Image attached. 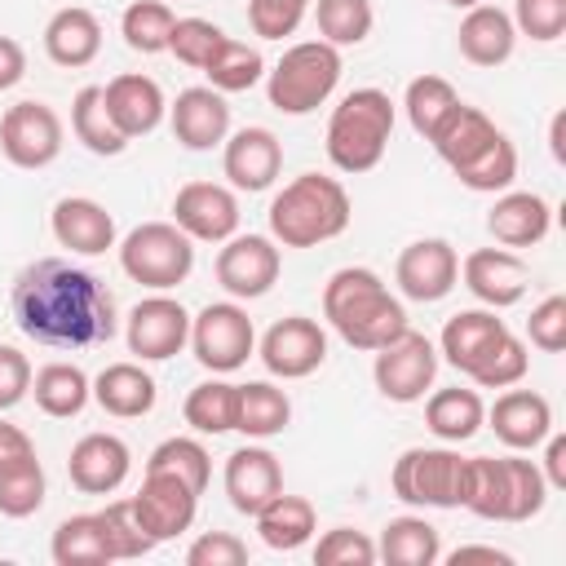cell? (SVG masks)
I'll return each instance as SVG.
<instances>
[{
	"label": "cell",
	"instance_id": "1",
	"mask_svg": "<svg viewBox=\"0 0 566 566\" xmlns=\"http://www.w3.org/2000/svg\"><path fill=\"white\" fill-rule=\"evenodd\" d=\"M9 310L18 332L49 349H88L119 332L111 287L66 256H40L22 265L9 292Z\"/></svg>",
	"mask_w": 566,
	"mask_h": 566
},
{
	"label": "cell",
	"instance_id": "2",
	"mask_svg": "<svg viewBox=\"0 0 566 566\" xmlns=\"http://www.w3.org/2000/svg\"><path fill=\"white\" fill-rule=\"evenodd\" d=\"M323 318L327 327L354 345L376 354L380 345H389L398 332H407V310L402 301L385 287V279L367 265H340L327 287H323Z\"/></svg>",
	"mask_w": 566,
	"mask_h": 566
},
{
	"label": "cell",
	"instance_id": "3",
	"mask_svg": "<svg viewBox=\"0 0 566 566\" xmlns=\"http://www.w3.org/2000/svg\"><path fill=\"white\" fill-rule=\"evenodd\" d=\"M270 239L279 248H318L349 230V190L327 172H301L270 199Z\"/></svg>",
	"mask_w": 566,
	"mask_h": 566
},
{
	"label": "cell",
	"instance_id": "4",
	"mask_svg": "<svg viewBox=\"0 0 566 566\" xmlns=\"http://www.w3.org/2000/svg\"><path fill=\"white\" fill-rule=\"evenodd\" d=\"M548 504V482L526 455H469L464 504L482 522H531Z\"/></svg>",
	"mask_w": 566,
	"mask_h": 566
},
{
	"label": "cell",
	"instance_id": "5",
	"mask_svg": "<svg viewBox=\"0 0 566 566\" xmlns=\"http://www.w3.org/2000/svg\"><path fill=\"white\" fill-rule=\"evenodd\" d=\"M394 119H398V106L389 102L385 88H354L345 93L336 106H332V119H327V159L336 172H371L385 150H389V137H394Z\"/></svg>",
	"mask_w": 566,
	"mask_h": 566
},
{
	"label": "cell",
	"instance_id": "6",
	"mask_svg": "<svg viewBox=\"0 0 566 566\" xmlns=\"http://www.w3.org/2000/svg\"><path fill=\"white\" fill-rule=\"evenodd\" d=\"M340 84V49L327 40H301L283 49V57L265 71V97L279 115H310L318 111Z\"/></svg>",
	"mask_w": 566,
	"mask_h": 566
},
{
	"label": "cell",
	"instance_id": "7",
	"mask_svg": "<svg viewBox=\"0 0 566 566\" xmlns=\"http://www.w3.org/2000/svg\"><path fill=\"white\" fill-rule=\"evenodd\" d=\"M115 248H119V270L150 292H172L195 270V239L177 221H142Z\"/></svg>",
	"mask_w": 566,
	"mask_h": 566
},
{
	"label": "cell",
	"instance_id": "8",
	"mask_svg": "<svg viewBox=\"0 0 566 566\" xmlns=\"http://www.w3.org/2000/svg\"><path fill=\"white\" fill-rule=\"evenodd\" d=\"M464 482H469V455H460L451 442L407 447L389 469L394 495L402 504H416V509H460Z\"/></svg>",
	"mask_w": 566,
	"mask_h": 566
},
{
	"label": "cell",
	"instance_id": "9",
	"mask_svg": "<svg viewBox=\"0 0 566 566\" xmlns=\"http://www.w3.org/2000/svg\"><path fill=\"white\" fill-rule=\"evenodd\" d=\"M212 376L239 371L256 354V327L239 301H212L190 318V340H186Z\"/></svg>",
	"mask_w": 566,
	"mask_h": 566
},
{
	"label": "cell",
	"instance_id": "10",
	"mask_svg": "<svg viewBox=\"0 0 566 566\" xmlns=\"http://www.w3.org/2000/svg\"><path fill=\"white\" fill-rule=\"evenodd\" d=\"M62 115L49 106V102H13L4 115H0V155L22 168V172H40L49 168L57 155H62Z\"/></svg>",
	"mask_w": 566,
	"mask_h": 566
},
{
	"label": "cell",
	"instance_id": "11",
	"mask_svg": "<svg viewBox=\"0 0 566 566\" xmlns=\"http://www.w3.org/2000/svg\"><path fill=\"white\" fill-rule=\"evenodd\" d=\"M438 376V345L424 332H398L371 358V380L389 402H420Z\"/></svg>",
	"mask_w": 566,
	"mask_h": 566
},
{
	"label": "cell",
	"instance_id": "12",
	"mask_svg": "<svg viewBox=\"0 0 566 566\" xmlns=\"http://www.w3.org/2000/svg\"><path fill=\"white\" fill-rule=\"evenodd\" d=\"M124 340H128V354H137L142 363H164V358H172V354L186 349V340H190V314L168 292H155V296H146V301H137L128 310Z\"/></svg>",
	"mask_w": 566,
	"mask_h": 566
},
{
	"label": "cell",
	"instance_id": "13",
	"mask_svg": "<svg viewBox=\"0 0 566 566\" xmlns=\"http://www.w3.org/2000/svg\"><path fill=\"white\" fill-rule=\"evenodd\" d=\"M256 354H261L270 376L305 380L327 363V332L305 314H287V318L265 327V336L256 340Z\"/></svg>",
	"mask_w": 566,
	"mask_h": 566
},
{
	"label": "cell",
	"instance_id": "14",
	"mask_svg": "<svg viewBox=\"0 0 566 566\" xmlns=\"http://www.w3.org/2000/svg\"><path fill=\"white\" fill-rule=\"evenodd\" d=\"M283 256L270 234H230L217 252V283L230 301H256L279 283Z\"/></svg>",
	"mask_w": 566,
	"mask_h": 566
},
{
	"label": "cell",
	"instance_id": "15",
	"mask_svg": "<svg viewBox=\"0 0 566 566\" xmlns=\"http://www.w3.org/2000/svg\"><path fill=\"white\" fill-rule=\"evenodd\" d=\"M128 500H133V513H137L142 531L155 544L186 535L195 526V513H199V491H190L181 478L159 473V469H146L137 495H128Z\"/></svg>",
	"mask_w": 566,
	"mask_h": 566
},
{
	"label": "cell",
	"instance_id": "16",
	"mask_svg": "<svg viewBox=\"0 0 566 566\" xmlns=\"http://www.w3.org/2000/svg\"><path fill=\"white\" fill-rule=\"evenodd\" d=\"M394 283L407 301L433 305L460 283V256L447 239H416L394 261Z\"/></svg>",
	"mask_w": 566,
	"mask_h": 566
},
{
	"label": "cell",
	"instance_id": "17",
	"mask_svg": "<svg viewBox=\"0 0 566 566\" xmlns=\"http://www.w3.org/2000/svg\"><path fill=\"white\" fill-rule=\"evenodd\" d=\"M172 221L195 243H226L239 234V195L221 181H186L172 195Z\"/></svg>",
	"mask_w": 566,
	"mask_h": 566
},
{
	"label": "cell",
	"instance_id": "18",
	"mask_svg": "<svg viewBox=\"0 0 566 566\" xmlns=\"http://www.w3.org/2000/svg\"><path fill=\"white\" fill-rule=\"evenodd\" d=\"M221 172L230 190H243V195L270 190L274 177L283 172V142L265 124H248L221 142Z\"/></svg>",
	"mask_w": 566,
	"mask_h": 566
},
{
	"label": "cell",
	"instance_id": "19",
	"mask_svg": "<svg viewBox=\"0 0 566 566\" xmlns=\"http://www.w3.org/2000/svg\"><path fill=\"white\" fill-rule=\"evenodd\" d=\"M460 279L486 310H509L526 296V261L513 248H473L460 261Z\"/></svg>",
	"mask_w": 566,
	"mask_h": 566
},
{
	"label": "cell",
	"instance_id": "20",
	"mask_svg": "<svg viewBox=\"0 0 566 566\" xmlns=\"http://www.w3.org/2000/svg\"><path fill=\"white\" fill-rule=\"evenodd\" d=\"M168 124H172V137L186 150H212V146H221L230 137L226 93H217L212 84L181 88L177 102H168Z\"/></svg>",
	"mask_w": 566,
	"mask_h": 566
},
{
	"label": "cell",
	"instance_id": "21",
	"mask_svg": "<svg viewBox=\"0 0 566 566\" xmlns=\"http://www.w3.org/2000/svg\"><path fill=\"white\" fill-rule=\"evenodd\" d=\"M49 230H53L57 248H66L75 256H102L115 248V217L106 212V203H97L88 195H62L49 212Z\"/></svg>",
	"mask_w": 566,
	"mask_h": 566
},
{
	"label": "cell",
	"instance_id": "22",
	"mask_svg": "<svg viewBox=\"0 0 566 566\" xmlns=\"http://www.w3.org/2000/svg\"><path fill=\"white\" fill-rule=\"evenodd\" d=\"M133 469V451L119 433H84L75 447H71V460H66V473H71V486L84 491V495H111L124 486Z\"/></svg>",
	"mask_w": 566,
	"mask_h": 566
},
{
	"label": "cell",
	"instance_id": "23",
	"mask_svg": "<svg viewBox=\"0 0 566 566\" xmlns=\"http://www.w3.org/2000/svg\"><path fill=\"white\" fill-rule=\"evenodd\" d=\"M102 102H106L115 128H119L128 142L155 133V128L164 124V115H168V97H164L159 80H150V75H142V71H124V75H115L111 84H102Z\"/></svg>",
	"mask_w": 566,
	"mask_h": 566
},
{
	"label": "cell",
	"instance_id": "24",
	"mask_svg": "<svg viewBox=\"0 0 566 566\" xmlns=\"http://www.w3.org/2000/svg\"><path fill=\"white\" fill-rule=\"evenodd\" d=\"M279 491H283V469L270 447L248 442L226 455V495L243 517H256Z\"/></svg>",
	"mask_w": 566,
	"mask_h": 566
},
{
	"label": "cell",
	"instance_id": "25",
	"mask_svg": "<svg viewBox=\"0 0 566 566\" xmlns=\"http://www.w3.org/2000/svg\"><path fill=\"white\" fill-rule=\"evenodd\" d=\"M486 424L495 429V438L509 451H535L548 433H553V407L544 394L535 389H504L495 398V407L486 411Z\"/></svg>",
	"mask_w": 566,
	"mask_h": 566
},
{
	"label": "cell",
	"instance_id": "26",
	"mask_svg": "<svg viewBox=\"0 0 566 566\" xmlns=\"http://www.w3.org/2000/svg\"><path fill=\"white\" fill-rule=\"evenodd\" d=\"M553 226V208L544 195L535 190H500L491 212H486V234L500 243V248H535L544 243Z\"/></svg>",
	"mask_w": 566,
	"mask_h": 566
},
{
	"label": "cell",
	"instance_id": "27",
	"mask_svg": "<svg viewBox=\"0 0 566 566\" xmlns=\"http://www.w3.org/2000/svg\"><path fill=\"white\" fill-rule=\"evenodd\" d=\"M504 332H509V327H504V318H495V310H486V305L460 310V314L447 318V327H442V336H438V354H442L460 376H473V371L486 363V354L500 345Z\"/></svg>",
	"mask_w": 566,
	"mask_h": 566
},
{
	"label": "cell",
	"instance_id": "28",
	"mask_svg": "<svg viewBox=\"0 0 566 566\" xmlns=\"http://www.w3.org/2000/svg\"><path fill=\"white\" fill-rule=\"evenodd\" d=\"M455 44H460V57L473 62V66H504L517 49V27H513L509 9L482 0V4L464 9Z\"/></svg>",
	"mask_w": 566,
	"mask_h": 566
},
{
	"label": "cell",
	"instance_id": "29",
	"mask_svg": "<svg viewBox=\"0 0 566 566\" xmlns=\"http://www.w3.org/2000/svg\"><path fill=\"white\" fill-rule=\"evenodd\" d=\"M44 53L53 66L80 71L102 53V22L84 4H66L44 22Z\"/></svg>",
	"mask_w": 566,
	"mask_h": 566
},
{
	"label": "cell",
	"instance_id": "30",
	"mask_svg": "<svg viewBox=\"0 0 566 566\" xmlns=\"http://www.w3.org/2000/svg\"><path fill=\"white\" fill-rule=\"evenodd\" d=\"M159 389H155V376L142 367V363H106L97 376H93V402L115 416V420H137L155 407Z\"/></svg>",
	"mask_w": 566,
	"mask_h": 566
},
{
	"label": "cell",
	"instance_id": "31",
	"mask_svg": "<svg viewBox=\"0 0 566 566\" xmlns=\"http://www.w3.org/2000/svg\"><path fill=\"white\" fill-rule=\"evenodd\" d=\"M495 137H500V128L491 124V115L478 111V106H469V102H460V106L438 124V133L429 137V146L438 150V159H442L451 172H460V168L473 164Z\"/></svg>",
	"mask_w": 566,
	"mask_h": 566
},
{
	"label": "cell",
	"instance_id": "32",
	"mask_svg": "<svg viewBox=\"0 0 566 566\" xmlns=\"http://www.w3.org/2000/svg\"><path fill=\"white\" fill-rule=\"evenodd\" d=\"M424 424L438 442H469L482 424H486V402L478 389H464V385H451V389H433L424 398Z\"/></svg>",
	"mask_w": 566,
	"mask_h": 566
},
{
	"label": "cell",
	"instance_id": "33",
	"mask_svg": "<svg viewBox=\"0 0 566 566\" xmlns=\"http://www.w3.org/2000/svg\"><path fill=\"white\" fill-rule=\"evenodd\" d=\"M314 531H318V513H314V504H310L305 495L279 491V495L256 513V535H261V544L274 548V553H296V548H305V544L314 539Z\"/></svg>",
	"mask_w": 566,
	"mask_h": 566
},
{
	"label": "cell",
	"instance_id": "34",
	"mask_svg": "<svg viewBox=\"0 0 566 566\" xmlns=\"http://www.w3.org/2000/svg\"><path fill=\"white\" fill-rule=\"evenodd\" d=\"M44 495H49V478H44V464H40L35 447L0 455V517L40 513Z\"/></svg>",
	"mask_w": 566,
	"mask_h": 566
},
{
	"label": "cell",
	"instance_id": "35",
	"mask_svg": "<svg viewBox=\"0 0 566 566\" xmlns=\"http://www.w3.org/2000/svg\"><path fill=\"white\" fill-rule=\"evenodd\" d=\"M292 424V398L274 385V380H248L239 385V402H234V429L252 442H265L274 433H283Z\"/></svg>",
	"mask_w": 566,
	"mask_h": 566
},
{
	"label": "cell",
	"instance_id": "36",
	"mask_svg": "<svg viewBox=\"0 0 566 566\" xmlns=\"http://www.w3.org/2000/svg\"><path fill=\"white\" fill-rule=\"evenodd\" d=\"M31 394H35V407L53 420H71L88 407L93 398V380L84 376V367L75 363H44L40 371H31Z\"/></svg>",
	"mask_w": 566,
	"mask_h": 566
},
{
	"label": "cell",
	"instance_id": "37",
	"mask_svg": "<svg viewBox=\"0 0 566 566\" xmlns=\"http://www.w3.org/2000/svg\"><path fill=\"white\" fill-rule=\"evenodd\" d=\"M376 557H385L389 566H433L442 557V535L420 513H402V517L385 522Z\"/></svg>",
	"mask_w": 566,
	"mask_h": 566
},
{
	"label": "cell",
	"instance_id": "38",
	"mask_svg": "<svg viewBox=\"0 0 566 566\" xmlns=\"http://www.w3.org/2000/svg\"><path fill=\"white\" fill-rule=\"evenodd\" d=\"M71 133H75V142L84 150H93L102 159L124 155V146H128V137L115 128V119H111V111L102 102V84H84L71 97Z\"/></svg>",
	"mask_w": 566,
	"mask_h": 566
},
{
	"label": "cell",
	"instance_id": "39",
	"mask_svg": "<svg viewBox=\"0 0 566 566\" xmlns=\"http://www.w3.org/2000/svg\"><path fill=\"white\" fill-rule=\"evenodd\" d=\"M234 402H239V385L212 376V380H199L186 402H181V416L195 433L203 438H217V433H230L234 429Z\"/></svg>",
	"mask_w": 566,
	"mask_h": 566
},
{
	"label": "cell",
	"instance_id": "40",
	"mask_svg": "<svg viewBox=\"0 0 566 566\" xmlns=\"http://www.w3.org/2000/svg\"><path fill=\"white\" fill-rule=\"evenodd\" d=\"M49 553L57 566H106L111 562V548H106V535H102V522L97 513H75V517H62L53 539H49Z\"/></svg>",
	"mask_w": 566,
	"mask_h": 566
},
{
	"label": "cell",
	"instance_id": "41",
	"mask_svg": "<svg viewBox=\"0 0 566 566\" xmlns=\"http://www.w3.org/2000/svg\"><path fill=\"white\" fill-rule=\"evenodd\" d=\"M203 75H208V84H212L217 93H243V88H252V84L265 80V57H261L256 44L226 35V40L217 44V53L208 57Z\"/></svg>",
	"mask_w": 566,
	"mask_h": 566
},
{
	"label": "cell",
	"instance_id": "42",
	"mask_svg": "<svg viewBox=\"0 0 566 566\" xmlns=\"http://www.w3.org/2000/svg\"><path fill=\"white\" fill-rule=\"evenodd\" d=\"M455 106H460V93H455V84L442 80V75H416V80L407 84V93H402L407 124H411L424 142L438 133V124H442Z\"/></svg>",
	"mask_w": 566,
	"mask_h": 566
},
{
	"label": "cell",
	"instance_id": "43",
	"mask_svg": "<svg viewBox=\"0 0 566 566\" xmlns=\"http://www.w3.org/2000/svg\"><path fill=\"white\" fill-rule=\"evenodd\" d=\"M172 22H177V13H172L164 0H133V4L119 13V35H124V44H128L133 53L155 57V53H168Z\"/></svg>",
	"mask_w": 566,
	"mask_h": 566
},
{
	"label": "cell",
	"instance_id": "44",
	"mask_svg": "<svg viewBox=\"0 0 566 566\" xmlns=\"http://www.w3.org/2000/svg\"><path fill=\"white\" fill-rule=\"evenodd\" d=\"M314 22L318 40H327L332 49H354L371 35L376 13L371 0H314Z\"/></svg>",
	"mask_w": 566,
	"mask_h": 566
},
{
	"label": "cell",
	"instance_id": "45",
	"mask_svg": "<svg viewBox=\"0 0 566 566\" xmlns=\"http://www.w3.org/2000/svg\"><path fill=\"white\" fill-rule=\"evenodd\" d=\"M146 469H159V473H172L181 478L190 491H208V478H212V455L199 438H164L150 455H146Z\"/></svg>",
	"mask_w": 566,
	"mask_h": 566
},
{
	"label": "cell",
	"instance_id": "46",
	"mask_svg": "<svg viewBox=\"0 0 566 566\" xmlns=\"http://www.w3.org/2000/svg\"><path fill=\"white\" fill-rule=\"evenodd\" d=\"M455 181H460L464 190H473V195H500V190H509V186L517 181V146L500 133L473 164H464V168L455 172Z\"/></svg>",
	"mask_w": 566,
	"mask_h": 566
},
{
	"label": "cell",
	"instance_id": "47",
	"mask_svg": "<svg viewBox=\"0 0 566 566\" xmlns=\"http://www.w3.org/2000/svg\"><path fill=\"white\" fill-rule=\"evenodd\" d=\"M97 522H102L111 562H133L155 548V539L142 531V522L133 513V500H106V509H97Z\"/></svg>",
	"mask_w": 566,
	"mask_h": 566
},
{
	"label": "cell",
	"instance_id": "48",
	"mask_svg": "<svg viewBox=\"0 0 566 566\" xmlns=\"http://www.w3.org/2000/svg\"><path fill=\"white\" fill-rule=\"evenodd\" d=\"M221 40H226V31H221L217 22H208V18H177V22H172V35H168V53H172L181 66L203 71Z\"/></svg>",
	"mask_w": 566,
	"mask_h": 566
},
{
	"label": "cell",
	"instance_id": "49",
	"mask_svg": "<svg viewBox=\"0 0 566 566\" xmlns=\"http://www.w3.org/2000/svg\"><path fill=\"white\" fill-rule=\"evenodd\" d=\"M526 367H531L526 340H517L513 332H504V336H500V345L486 354V363H482L469 380H473L478 389H509V385H522Z\"/></svg>",
	"mask_w": 566,
	"mask_h": 566
},
{
	"label": "cell",
	"instance_id": "50",
	"mask_svg": "<svg viewBox=\"0 0 566 566\" xmlns=\"http://www.w3.org/2000/svg\"><path fill=\"white\" fill-rule=\"evenodd\" d=\"M314 562L318 566H371L376 562V539L367 531H354V526H332V531L318 535Z\"/></svg>",
	"mask_w": 566,
	"mask_h": 566
},
{
	"label": "cell",
	"instance_id": "51",
	"mask_svg": "<svg viewBox=\"0 0 566 566\" xmlns=\"http://www.w3.org/2000/svg\"><path fill=\"white\" fill-rule=\"evenodd\" d=\"M513 27L517 35L535 44H553L566 35V0H513Z\"/></svg>",
	"mask_w": 566,
	"mask_h": 566
},
{
	"label": "cell",
	"instance_id": "52",
	"mask_svg": "<svg viewBox=\"0 0 566 566\" xmlns=\"http://www.w3.org/2000/svg\"><path fill=\"white\" fill-rule=\"evenodd\" d=\"M310 0H248V27L261 40H287L305 22Z\"/></svg>",
	"mask_w": 566,
	"mask_h": 566
},
{
	"label": "cell",
	"instance_id": "53",
	"mask_svg": "<svg viewBox=\"0 0 566 566\" xmlns=\"http://www.w3.org/2000/svg\"><path fill=\"white\" fill-rule=\"evenodd\" d=\"M526 336H531V345L544 349V354H562V349H566V296H562V292L544 296V301L531 310Z\"/></svg>",
	"mask_w": 566,
	"mask_h": 566
},
{
	"label": "cell",
	"instance_id": "54",
	"mask_svg": "<svg viewBox=\"0 0 566 566\" xmlns=\"http://www.w3.org/2000/svg\"><path fill=\"white\" fill-rule=\"evenodd\" d=\"M243 562H248V544L230 531H203L186 548V566H243Z\"/></svg>",
	"mask_w": 566,
	"mask_h": 566
},
{
	"label": "cell",
	"instance_id": "55",
	"mask_svg": "<svg viewBox=\"0 0 566 566\" xmlns=\"http://www.w3.org/2000/svg\"><path fill=\"white\" fill-rule=\"evenodd\" d=\"M27 394H31V363H27V354L13 349V345H0V411L18 407Z\"/></svg>",
	"mask_w": 566,
	"mask_h": 566
},
{
	"label": "cell",
	"instance_id": "56",
	"mask_svg": "<svg viewBox=\"0 0 566 566\" xmlns=\"http://www.w3.org/2000/svg\"><path fill=\"white\" fill-rule=\"evenodd\" d=\"M539 447H544V460H535V464H539L548 491H566V438L562 433H548Z\"/></svg>",
	"mask_w": 566,
	"mask_h": 566
},
{
	"label": "cell",
	"instance_id": "57",
	"mask_svg": "<svg viewBox=\"0 0 566 566\" xmlns=\"http://www.w3.org/2000/svg\"><path fill=\"white\" fill-rule=\"evenodd\" d=\"M27 75V49L13 35H0V93L18 88Z\"/></svg>",
	"mask_w": 566,
	"mask_h": 566
},
{
	"label": "cell",
	"instance_id": "58",
	"mask_svg": "<svg viewBox=\"0 0 566 566\" xmlns=\"http://www.w3.org/2000/svg\"><path fill=\"white\" fill-rule=\"evenodd\" d=\"M447 562H455V566H460V562H495V566H509L513 557H509L504 548H495V544H460Z\"/></svg>",
	"mask_w": 566,
	"mask_h": 566
},
{
	"label": "cell",
	"instance_id": "59",
	"mask_svg": "<svg viewBox=\"0 0 566 566\" xmlns=\"http://www.w3.org/2000/svg\"><path fill=\"white\" fill-rule=\"evenodd\" d=\"M22 447H35V442L27 438V429H18V424H9V420L0 416V455H9V451H22Z\"/></svg>",
	"mask_w": 566,
	"mask_h": 566
},
{
	"label": "cell",
	"instance_id": "60",
	"mask_svg": "<svg viewBox=\"0 0 566 566\" xmlns=\"http://www.w3.org/2000/svg\"><path fill=\"white\" fill-rule=\"evenodd\" d=\"M553 159H566V155H562V115L553 119Z\"/></svg>",
	"mask_w": 566,
	"mask_h": 566
},
{
	"label": "cell",
	"instance_id": "61",
	"mask_svg": "<svg viewBox=\"0 0 566 566\" xmlns=\"http://www.w3.org/2000/svg\"><path fill=\"white\" fill-rule=\"evenodd\" d=\"M447 4H455V9H473V4H482V0H447Z\"/></svg>",
	"mask_w": 566,
	"mask_h": 566
}]
</instances>
